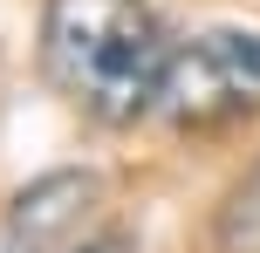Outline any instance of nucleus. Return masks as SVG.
Wrapping results in <instances>:
<instances>
[{
  "label": "nucleus",
  "instance_id": "nucleus-1",
  "mask_svg": "<svg viewBox=\"0 0 260 253\" xmlns=\"http://www.w3.org/2000/svg\"><path fill=\"white\" fill-rule=\"evenodd\" d=\"M171 41L144 0H48L41 68L96 123H137L157 110Z\"/></svg>",
  "mask_w": 260,
  "mask_h": 253
},
{
  "label": "nucleus",
  "instance_id": "nucleus-2",
  "mask_svg": "<svg viewBox=\"0 0 260 253\" xmlns=\"http://www.w3.org/2000/svg\"><path fill=\"white\" fill-rule=\"evenodd\" d=\"M157 117L185 130H219V123L260 117V34L253 27H212L171 48L157 82Z\"/></svg>",
  "mask_w": 260,
  "mask_h": 253
},
{
  "label": "nucleus",
  "instance_id": "nucleus-3",
  "mask_svg": "<svg viewBox=\"0 0 260 253\" xmlns=\"http://www.w3.org/2000/svg\"><path fill=\"white\" fill-rule=\"evenodd\" d=\"M96 192L103 185H96L89 171H48V178H35V185L7 205V219H0V253H62V246H76Z\"/></svg>",
  "mask_w": 260,
  "mask_h": 253
},
{
  "label": "nucleus",
  "instance_id": "nucleus-4",
  "mask_svg": "<svg viewBox=\"0 0 260 253\" xmlns=\"http://www.w3.org/2000/svg\"><path fill=\"white\" fill-rule=\"evenodd\" d=\"M212 246L219 253H260V164L226 192L219 226H212Z\"/></svg>",
  "mask_w": 260,
  "mask_h": 253
},
{
  "label": "nucleus",
  "instance_id": "nucleus-5",
  "mask_svg": "<svg viewBox=\"0 0 260 253\" xmlns=\"http://www.w3.org/2000/svg\"><path fill=\"white\" fill-rule=\"evenodd\" d=\"M62 253H130V233H96V240H76Z\"/></svg>",
  "mask_w": 260,
  "mask_h": 253
}]
</instances>
